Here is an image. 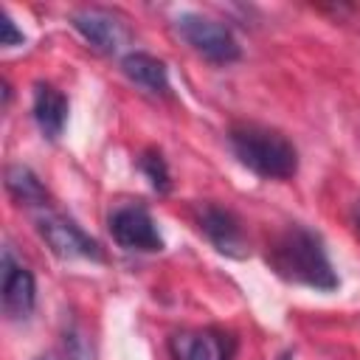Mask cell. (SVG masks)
Masks as SVG:
<instances>
[{
	"instance_id": "cell-5",
	"label": "cell",
	"mask_w": 360,
	"mask_h": 360,
	"mask_svg": "<svg viewBox=\"0 0 360 360\" xmlns=\"http://www.w3.org/2000/svg\"><path fill=\"white\" fill-rule=\"evenodd\" d=\"M110 233L124 250H141L155 253L163 248V236L152 219V214L143 205H118L110 214Z\"/></svg>"
},
{
	"instance_id": "cell-15",
	"label": "cell",
	"mask_w": 360,
	"mask_h": 360,
	"mask_svg": "<svg viewBox=\"0 0 360 360\" xmlns=\"http://www.w3.org/2000/svg\"><path fill=\"white\" fill-rule=\"evenodd\" d=\"M354 225H357V231H360V200H357V205H354Z\"/></svg>"
},
{
	"instance_id": "cell-7",
	"label": "cell",
	"mask_w": 360,
	"mask_h": 360,
	"mask_svg": "<svg viewBox=\"0 0 360 360\" xmlns=\"http://www.w3.org/2000/svg\"><path fill=\"white\" fill-rule=\"evenodd\" d=\"M197 225H200V231L208 236V242H211L219 253H225V256H231V259L248 256V239H245L242 222L236 219L233 211L219 208V205H214V202H205V205H200V211H197Z\"/></svg>"
},
{
	"instance_id": "cell-12",
	"label": "cell",
	"mask_w": 360,
	"mask_h": 360,
	"mask_svg": "<svg viewBox=\"0 0 360 360\" xmlns=\"http://www.w3.org/2000/svg\"><path fill=\"white\" fill-rule=\"evenodd\" d=\"M6 188H8V194L14 200H20L25 205H39V208L48 205L45 202L48 200V191L42 188V183L37 180V174L28 166H22V163H14V166L6 169Z\"/></svg>"
},
{
	"instance_id": "cell-8",
	"label": "cell",
	"mask_w": 360,
	"mask_h": 360,
	"mask_svg": "<svg viewBox=\"0 0 360 360\" xmlns=\"http://www.w3.org/2000/svg\"><path fill=\"white\" fill-rule=\"evenodd\" d=\"M3 312L8 318H25L37 301V284L28 267L17 264L11 250H3Z\"/></svg>"
},
{
	"instance_id": "cell-3",
	"label": "cell",
	"mask_w": 360,
	"mask_h": 360,
	"mask_svg": "<svg viewBox=\"0 0 360 360\" xmlns=\"http://www.w3.org/2000/svg\"><path fill=\"white\" fill-rule=\"evenodd\" d=\"M174 28H177V34L183 37L186 45H191L200 56H205L214 65H231L242 56L239 39L219 20H211V17L194 14V11H183L174 20Z\"/></svg>"
},
{
	"instance_id": "cell-6",
	"label": "cell",
	"mask_w": 360,
	"mask_h": 360,
	"mask_svg": "<svg viewBox=\"0 0 360 360\" xmlns=\"http://www.w3.org/2000/svg\"><path fill=\"white\" fill-rule=\"evenodd\" d=\"M70 25L87 45H93L101 53H118L129 39L124 20L104 8H82L70 17Z\"/></svg>"
},
{
	"instance_id": "cell-13",
	"label": "cell",
	"mask_w": 360,
	"mask_h": 360,
	"mask_svg": "<svg viewBox=\"0 0 360 360\" xmlns=\"http://www.w3.org/2000/svg\"><path fill=\"white\" fill-rule=\"evenodd\" d=\"M138 166H141V172L146 174V180L152 183V188L155 191H169V186H172V180H169V166H166V160H163V155L158 152V149H146L141 158H138Z\"/></svg>"
},
{
	"instance_id": "cell-16",
	"label": "cell",
	"mask_w": 360,
	"mask_h": 360,
	"mask_svg": "<svg viewBox=\"0 0 360 360\" xmlns=\"http://www.w3.org/2000/svg\"><path fill=\"white\" fill-rule=\"evenodd\" d=\"M37 360H53V357H37Z\"/></svg>"
},
{
	"instance_id": "cell-1",
	"label": "cell",
	"mask_w": 360,
	"mask_h": 360,
	"mask_svg": "<svg viewBox=\"0 0 360 360\" xmlns=\"http://www.w3.org/2000/svg\"><path fill=\"white\" fill-rule=\"evenodd\" d=\"M267 264L270 270L298 287H309L318 292H332L338 287V273L329 262L326 245L321 233H315L307 225H287L281 233H276L267 245Z\"/></svg>"
},
{
	"instance_id": "cell-14",
	"label": "cell",
	"mask_w": 360,
	"mask_h": 360,
	"mask_svg": "<svg viewBox=\"0 0 360 360\" xmlns=\"http://www.w3.org/2000/svg\"><path fill=\"white\" fill-rule=\"evenodd\" d=\"M0 28H3V37H0V45H6V48H11V45H22V31H17V25H14V20L3 11L0 14Z\"/></svg>"
},
{
	"instance_id": "cell-10",
	"label": "cell",
	"mask_w": 360,
	"mask_h": 360,
	"mask_svg": "<svg viewBox=\"0 0 360 360\" xmlns=\"http://www.w3.org/2000/svg\"><path fill=\"white\" fill-rule=\"evenodd\" d=\"M121 70L124 76L138 84L141 90L152 93V96H169L172 93V84H169V70H166V62L152 56V53H143V51H132L121 59Z\"/></svg>"
},
{
	"instance_id": "cell-9",
	"label": "cell",
	"mask_w": 360,
	"mask_h": 360,
	"mask_svg": "<svg viewBox=\"0 0 360 360\" xmlns=\"http://www.w3.org/2000/svg\"><path fill=\"white\" fill-rule=\"evenodd\" d=\"M231 335L222 332H180L172 338V354L174 360H233Z\"/></svg>"
},
{
	"instance_id": "cell-11",
	"label": "cell",
	"mask_w": 360,
	"mask_h": 360,
	"mask_svg": "<svg viewBox=\"0 0 360 360\" xmlns=\"http://www.w3.org/2000/svg\"><path fill=\"white\" fill-rule=\"evenodd\" d=\"M34 121L42 129L45 138H59L68 121V96L56 90L53 84H37L34 87Z\"/></svg>"
},
{
	"instance_id": "cell-4",
	"label": "cell",
	"mask_w": 360,
	"mask_h": 360,
	"mask_svg": "<svg viewBox=\"0 0 360 360\" xmlns=\"http://www.w3.org/2000/svg\"><path fill=\"white\" fill-rule=\"evenodd\" d=\"M37 231H39V236L45 239V245L59 259H93V262H101L104 259L98 242L90 233H84L70 217H65L59 211L42 208L37 214Z\"/></svg>"
},
{
	"instance_id": "cell-2",
	"label": "cell",
	"mask_w": 360,
	"mask_h": 360,
	"mask_svg": "<svg viewBox=\"0 0 360 360\" xmlns=\"http://www.w3.org/2000/svg\"><path fill=\"white\" fill-rule=\"evenodd\" d=\"M228 143L242 166L264 180H290L298 172V149L292 141L262 124H233Z\"/></svg>"
}]
</instances>
